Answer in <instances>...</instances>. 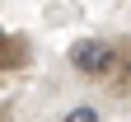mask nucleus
<instances>
[{
    "instance_id": "2",
    "label": "nucleus",
    "mask_w": 131,
    "mask_h": 122,
    "mask_svg": "<svg viewBox=\"0 0 131 122\" xmlns=\"http://www.w3.org/2000/svg\"><path fill=\"white\" fill-rule=\"evenodd\" d=\"M61 122H98V113L89 108V103H80V108H70V113H66Z\"/></svg>"
},
{
    "instance_id": "4",
    "label": "nucleus",
    "mask_w": 131,
    "mask_h": 122,
    "mask_svg": "<svg viewBox=\"0 0 131 122\" xmlns=\"http://www.w3.org/2000/svg\"><path fill=\"white\" fill-rule=\"evenodd\" d=\"M126 75H131V66H126Z\"/></svg>"
},
{
    "instance_id": "3",
    "label": "nucleus",
    "mask_w": 131,
    "mask_h": 122,
    "mask_svg": "<svg viewBox=\"0 0 131 122\" xmlns=\"http://www.w3.org/2000/svg\"><path fill=\"white\" fill-rule=\"evenodd\" d=\"M0 42H5V28H0Z\"/></svg>"
},
{
    "instance_id": "1",
    "label": "nucleus",
    "mask_w": 131,
    "mask_h": 122,
    "mask_svg": "<svg viewBox=\"0 0 131 122\" xmlns=\"http://www.w3.org/2000/svg\"><path fill=\"white\" fill-rule=\"evenodd\" d=\"M70 66L80 75H89V80H103V75H112L122 66V52L112 47L108 38H80L70 47Z\"/></svg>"
}]
</instances>
